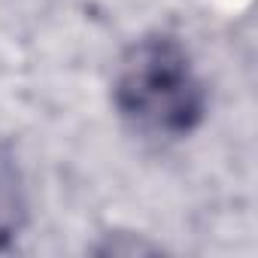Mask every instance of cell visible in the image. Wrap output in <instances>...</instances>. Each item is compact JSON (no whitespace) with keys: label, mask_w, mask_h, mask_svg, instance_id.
Segmentation results:
<instances>
[{"label":"cell","mask_w":258,"mask_h":258,"mask_svg":"<svg viewBox=\"0 0 258 258\" xmlns=\"http://www.w3.org/2000/svg\"><path fill=\"white\" fill-rule=\"evenodd\" d=\"M115 106L152 134H188L204 118V88L176 40L152 37L137 43L118 64Z\"/></svg>","instance_id":"obj_1"},{"label":"cell","mask_w":258,"mask_h":258,"mask_svg":"<svg viewBox=\"0 0 258 258\" xmlns=\"http://www.w3.org/2000/svg\"><path fill=\"white\" fill-rule=\"evenodd\" d=\"M25 216H28V201L19 164L13 161L10 152L0 149V249L10 246L13 237L22 231Z\"/></svg>","instance_id":"obj_2"}]
</instances>
